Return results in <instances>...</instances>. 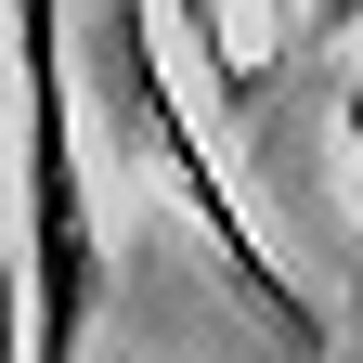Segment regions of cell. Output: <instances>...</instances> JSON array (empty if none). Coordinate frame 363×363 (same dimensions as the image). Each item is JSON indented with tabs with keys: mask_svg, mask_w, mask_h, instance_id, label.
Returning <instances> with one entry per match:
<instances>
[{
	"mask_svg": "<svg viewBox=\"0 0 363 363\" xmlns=\"http://www.w3.org/2000/svg\"><path fill=\"white\" fill-rule=\"evenodd\" d=\"M65 65H91V91H104V143H130L182 208L208 220V259H220V286H234L272 337H286L298 363H337L325 350V311H311L298 286H286V259L259 247V220H247V195L220 182V156H208V130H195V104L169 91V65H156V0H91V39H65Z\"/></svg>",
	"mask_w": 363,
	"mask_h": 363,
	"instance_id": "cell-1",
	"label": "cell"
},
{
	"mask_svg": "<svg viewBox=\"0 0 363 363\" xmlns=\"http://www.w3.org/2000/svg\"><path fill=\"white\" fill-rule=\"evenodd\" d=\"M350 156H363V91H350Z\"/></svg>",
	"mask_w": 363,
	"mask_h": 363,
	"instance_id": "cell-6",
	"label": "cell"
},
{
	"mask_svg": "<svg viewBox=\"0 0 363 363\" xmlns=\"http://www.w3.org/2000/svg\"><path fill=\"white\" fill-rule=\"evenodd\" d=\"M0 363H26V272L0 259Z\"/></svg>",
	"mask_w": 363,
	"mask_h": 363,
	"instance_id": "cell-4",
	"label": "cell"
},
{
	"mask_svg": "<svg viewBox=\"0 0 363 363\" xmlns=\"http://www.w3.org/2000/svg\"><path fill=\"white\" fill-rule=\"evenodd\" d=\"M182 26H195V52H208V78H220V104H259V65L234 52V13H220V0H169Z\"/></svg>",
	"mask_w": 363,
	"mask_h": 363,
	"instance_id": "cell-3",
	"label": "cell"
},
{
	"mask_svg": "<svg viewBox=\"0 0 363 363\" xmlns=\"http://www.w3.org/2000/svg\"><path fill=\"white\" fill-rule=\"evenodd\" d=\"M78 65H65V0H13V130H26V363H91L104 311V220H91L78 156Z\"/></svg>",
	"mask_w": 363,
	"mask_h": 363,
	"instance_id": "cell-2",
	"label": "cell"
},
{
	"mask_svg": "<svg viewBox=\"0 0 363 363\" xmlns=\"http://www.w3.org/2000/svg\"><path fill=\"white\" fill-rule=\"evenodd\" d=\"M350 13H363V0H311V39H337V26H350Z\"/></svg>",
	"mask_w": 363,
	"mask_h": 363,
	"instance_id": "cell-5",
	"label": "cell"
}]
</instances>
